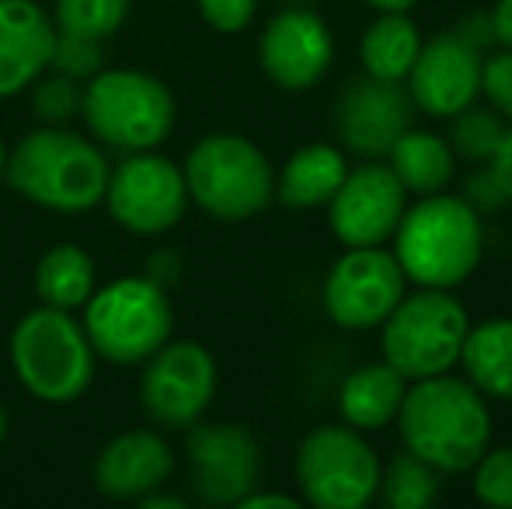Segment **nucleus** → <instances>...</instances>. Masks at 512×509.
<instances>
[{
    "instance_id": "obj_30",
    "label": "nucleus",
    "mask_w": 512,
    "mask_h": 509,
    "mask_svg": "<svg viewBox=\"0 0 512 509\" xmlns=\"http://www.w3.org/2000/svg\"><path fill=\"white\" fill-rule=\"evenodd\" d=\"M105 49L102 39H84L74 32H60L56 28L53 53H49V70L63 77H74V81H91V77L102 70Z\"/></svg>"
},
{
    "instance_id": "obj_23",
    "label": "nucleus",
    "mask_w": 512,
    "mask_h": 509,
    "mask_svg": "<svg viewBox=\"0 0 512 509\" xmlns=\"http://www.w3.org/2000/svg\"><path fill=\"white\" fill-rule=\"evenodd\" d=\"M460 363L467 381L485 398L512 401V318H492L467 328Z\"/></svg>"
},
{
    "instance_id": "obj_1",
    "label": "nucleus",
    "mask_w": 512,
    "mask_h": 509,
    "mask_svg": "<svg viewBox=\"0 0 512 509\" xmlns=\"http://www.w3.org/2000/svg\"><path fill=\"white\" fill-rule=\"evenodd\" d=\"M394 422L405 450L432 464L439 475H464L492 447L488 398L453 374L411 381Z\"/></svg>"
},
{
    "instance_id": "obj_10",
    "label": "nucleus",
    "mask_w": 512,
    "mask_h": 509,
    "mask_svg": "<svg viewBox=\"0 0 512 509\" xmlns=\"http://www.w3.org/2000/svg\"><path fill=\"white\" fill-rule=\"evenodd\" d=\"M102 203L126 231L164 234L189 210V189L175 161L154 150H136L108 171Z\"/></svg>"
},
{
    "instance_id": "obj_39",
    "label": "nucleus",
    "mask_w": 512,
    "mask_h": 509,
    "mask_svg": "<svg viewBox=\"0 0 512 509\" xmlns=\"http://www.w3.org/2000/svg\"><path fill=\"white\" fill-rule=\"evenodd\" d=\"M373 11H411L418 0H366Z\"/></svg>"
},
{
    "instance_id": "obj_35",
    "label": "nucleus",
    "mask_w": 512,
    "mask_h": 509,
    "mask_svg": "<svg viewBox=\"0 0 512 509\" xmlns=\"http://www.w3.org/2000/svg\"><path fill=\"white\" fill-rule=\"evenodd\" d=\"M488 171H492L495 182H499L506 203H512V126H506V133H502L495 154L488 157Z\"/></svg>"
},
{
    "instance_id": "obj_38",
    "label": "nucleus",
    "mask_w": 512,
    "mask_h": 509,
    "mask_svg": "<svg viewBox=\"0 0 512 509\" xmlns=\"http://www.w3.org/2000/svg\"><path fill=\"white\" fill-rule=\"evenodd\" d=\"M143 509H185V499H175V496H157V492H147V496L136 499Z\"/></svg>"
},
{
    "instance_id": "obj_5",
    "label": "nucleus",
    "mask_w": 512,
    "mask_h": 509,
    "mask_svg": "<svg viewBox=\"0 0 512 509\" xmlns=\"http://www.w3.org/2000/svg\"><path fill=\"white\" fill-rule=\"evenodd\" d=\"M189 203L216 220L258 217L276 199V171L262 147L237 133H209L185 157Z\"/></svg>"
},
{
    "instance_id": "obj_26",
    "label": "nucleus",
    "mask_w": 512,
    "mask_h": 509,
    "mask_svg": "<svg viewBox=\"0 0 512 509\" xmlns=\"http://www.w3.org/2000/svg\"><path fill=\"white\" fill-rule=\"evenodd\" d=\"M391 509H425L439 496V471L415 457L411 450L391 457L387 468H380V492Z\"/></svg>"
},
{
    "instance_id": "obj_3",
    "label": "nucleus",
    "mask_w": 512,
    "mask_h": 509,
    "mask_svg": "<svg viewBox=\"0 0 512 509\" xmlns=\"http://www.w3.org/2000/svg\"><path fill=\"white\" fill-rule=\"evenodd\" d=\"M481 252V213L464 196H418L394 231V258L415 286L453 290L478 269Z\"/></svg>"
},
{
    "instance_id": "obj_29",
    "label": "nucleus",
    "mask_w": 512,
    "mask_h": 509,
    "mask_svg": "<svg viewBox=\"0 0 512 509\" xmlns=\"http://www.w3.org/2000/svg\"><path fill=\"white\" fill-rule=\"evenodd\" d=\"M28 88H32V112L39 116L42 126H67L74 116H81L84 88L74 77L53 74L46 81L35 77Z\"/></svg>"
},
{
    "instance_id": "obj_36",
    "label": "nucleus",
    "mask_w": 512,
    "mask_h": 509,
    "mask_svg": "<svg viewBox=\"0 0 512 509\" xmlns=\"http://www.w3.org/2000/svg\"><path fill=\"white\" fill-rule=\"evenodd\" d=\"M300 503L293 496H283V492H258L251 489L248 496L237 503V509H297Z\"/></svg>"
},
{
    "instance_id": "obj_4",
    "label": "nucleus",
    "mask_w": 512,
    "mask_h": 509,
    "mask_svg": "<svg viewBox=\"0 0 512 509\" xmlns=\"http://www.w3.org/2000/svg\"><path fill=\"white\" fill-rule=\"evenodd\" d=\"M11 363L21 387L46 405H70L95 381V346L84 321L60 307H35L14 325Z\"/></svg>"
},
{
    "instance_id": "obj_9",
    "label": "nucleus",
    "mask_w": 512,
    "mask_h": 509,
    "mask_svg": "<svg viewBox=\"0 0 512 509\" xmlns=\"http://www.w3.org/2000/svg\"><path fill=\"white\" fill-rule=\"evenodd\" d=\"M300 496L317 509H363L380 492V457L359 429L317 426L297 450Z\"/></svg>"
},
{
    "instance_id": "obj_16",
    "label": "nucleus",
    "mask_w": 512,
    "mask_h": 509,
    "mask_svg": "<svg viewBox=\"0 0 512 509\" xmlns=\"http://www.w3.org/2000/svg\"><path fill=\"white\" fill-rule=\"evenodd\" d=\"M335 39L321 14L304 4H290L272 14L258 39V63L265 77L286 91H307L328 74Z\"/></svg>"
},
{
    "instance_id": "obj_31",
    "label": "nucleus",
    "mask_w": 512,
    "mask_h": 509,
    "mask_svg": "<svg viewBox=\"0 0 512 509\" xmlns=\"http://www.w3.org/2000/svg\"><path fill=\"white\" fill-rule=\"evenodd\" d=\"M474 496L485 506L512 509V443L509 447H488L474 464Z\"/></svg>"
},
{
    "instance_id": "obj_7",
    "label": "nucleus",
    "mask_w": 512,
    "mask_h": 509,
    "mask_svg": "<svg viewBox=\"0 0 512 509\" xmlns=\"http://www.w3.org/2000/svg\"><path fill=\"white\" fill-rule=\"evenodd\" d=\"M467 328V307L450 290L422 286L405 293L380 325V353L401 377L425 381V377L450 374L460 363Z\"/></svg>"
},
{
    "instance_id": "obj_28",
    "label": "nucleus",
    "mask_w": 512,
    "mask_h": 509,
    "mask_svg": "<svg viewBox=\"0 0 512 509\" xmlns=\"http://www.w3.org/2000/svg\"><path fill=\"white\" fill-rule=\"evenodd\" d=\"M129 14V0H56L53 25L60 32H74L84 39H108L122 28Z\"/></svg>"
},
{
    "instance_id": "obj_18",
    "label": "nucleus",
    "mask_w": 512,
    "mask_h": 509,
    "mask_svg": "<svg viewBox=\"0 0 512 509\" xmlns=\"http://www.w3.org/2000/svg\"><path fill=\"white\" fill-rule=\"evenodd\" d=\"M175 471L168 440L154 429H129L108 440L95 457V489L108 499H140L161 492Z\"/></svg>"
},
{
    "instance_id": "obj_11",
    "label": "nucleus",
    "mask_w": 512,
    "mask_h": 509,
    "mask_svg": "<svg viewBox=\"0 0 512 509\" xmlns=\"http://www.w3.org/2000/svg\"><path fill=\"white\" fill-rule=\"evenodd\" d=\"M140 408L161 429H189L206 415L216 394V360L192 339L164 342L143 360Z\"/></svg>"
},
{
    "instance_id": "obj_42",
    "label": "nucleus",
    "mask_w": 512,
    "mask_h": 509,
    "mask_svg": "<svg viewBox=\"0 0 512 509\" xmlns=\"http://www.w3.org/2000/svg\"><path fill=\"white\" fill-rule=\"evenodd\" d=\"M283 4H317V0H283Z\"/></svg>"
},
{
    "instance_id": "obj_33",
    "label": "nucleus",
    "mask_w": 512,
    "mask_h": 509,
    "mask_svg": "<svg viewBox=\"0 0 512 509\" xmlns=\"http://www.w3.org/2000/svg\"><path fill=\"white\" fill-rule=\"evenodd\" d=\"M196 4L206 25L223 35L244 32L258 11V0H196Z\"/></svg>"
},
{
    "instance_id": "obj_27",
    "label": "nucleus",
    "mask_w": 512,
    "mask_h": 509,
    "mask_svg": "<svg viewBox=\"0 0 512 509\" xmlns=\"http://www.w3.org/2000/svg\"><path fill=\"white\" fill-rule=\"evenodd\" d=\"M502 133H506V119L492 109H474L467 105L464 112L450 116V150L460 161L471 164H488V157L495 154Z\"/></svg>"
},
{
    "instance_id": "obj_22",
    "label": "nucleus",
    "mask_w": 512,
    "mask_h": 509,
    "mask_svg": "<svg viewBox=\"0 0 512 509\" xmlns=\"http://www.w3.org/2000/svg\"><path fill=\"white\" fill-rule=\"evenodd\" d=\"M387 168L394 171L405 192L411 196H436L457 175V154L439 133L429 129H405L391 150H387Z\"/></svg>"
},
{
    "instance_id": "obj_2",
    "label": "nucleus",
    "mask_w": 512,
    "mask_h": 509,
    "mask_svg": "<svg viewBox=\"0 0 512 509\" xmlns=\"http://www.w3.org/2000/svg\"><path fill=\"white\" fill-rule=\"evenodd\" d=\"M105 154L67 126H39L7 150L4 182L28 203L53 213H88L102 206L108 185Z\"/></svg>"
},
{
    "instance_id": "obj_41",
    "label": "nucleus",
    "mask_w": 512,
    "mask_h": 509,
    "mask_svg": "<svg viewBox=\"0 0 512 509\" xmlns=\"http://www.w3.org/2000/svg\"><path fill=\"white\" fill-rule=\"evenodd\" d=\"M4 164H7V147H4V140H0V178H4Z\"/></svg>"
},
{
    "instance_id": "obj_8",
    "label": "nucleus",
    "mask_w": 512,
    "mask_h": 509,
    "mask_svg": "<svg viewBox=\"0 0 512 509\" xmlns=\"http://www.w3.org/2000/svg\"><path fill=\"white\" fill-rule=\"evenodd\" d=\"M175 311L164 286L143 276H122L95 293L84 304V332L95 356L119 367H140L171 339Z\"/></svg>"
},
{
    "instance_id": "obj_20",
    "label": "nucleus",
    "mask_w": 512,
    "mask_h": 509,
    "mask_svg": "<svg viewBox=\"0 0 512 509\" xmlns=\"http://www.w3.org/2000/svg\"><path fill=\"white\" fill-rule=\"evenodd\" d=\"M405 391L408 381L387 360L363 363L338 387V412L359 433H377L398 419Z\"/></svg>"
},
{
    "instance_id": "obj_14",
    "label": "nucleus",
    "mask_w": 512,
    "mask_h": 509,
    "mask_svg": "<svg viewBox=\"0 0 512 509\" xmlns=\"http://www.w3.org/2000/svg\"><path fill=\"white\" fill-rule=\"evenodd\" d=\"M192 485L209 506H237L258 489L262 450L258 440L237 422H196L189 426Z\"/></svg>"
},
{
    "instance_id": "obj_17",
    "label": "nucleus",
    "mask_w": 512,
    "mask_h": 509,
    "mask_svg": "<svg viewBox=\"0 0 512 509\" xmlns=\"http://www.w3.org/2000/svg\"><path fill=\"white\" fill-rule=\"evenodd\" d=\"M415 102L401 81H363L349 84L338 98L335 129L345 150L366 157V161H384L387 150L398 143V136L415 123Z\"/></svg>"
},
{
    "instance_id": "obj_25",
    "label": "nucleus",
    "mask_w": 512,
    "mask_h": 509,
    "mask_svg": "<svg viewBox=\"0 0 512 509\" xmlns=\"http://www.w3.org/2000/svg\"><path fill=\"white\" fill-rule=\"evenodd\" d=\"M35 293L46 307L77 311L95 293V262L81 245H53L35 265Z\"/></svg>"
},
{
    "instance_id": "obj_13",
    "label": "nucleus",
    "mask_w": 512,
    "mask_h": 509,
    "mask_svg": "<svg viewBox=\"0 0 512 509\" xmlns=\"http://www.w3.org/2000/svg\"><path fill=\"white\" fill-rule=\"evenodd\" d=\"M408 210L405 185L380 161L352 168L328 203V224L345 248H377L394 238Z\"/></svg>"
},
{
    "instance_id": "obj_40",
    "label": "nucleus",
    "mask_w": 512,
    "mask_h": 509,
    "mask_svg": "<svg viewBox=\"0 0 512 509\" xmlns=\"http://www.w3.org/2000/svg\"><path fill=\"white\" fill-rule=\"evenodd\" d=\"M4 436H7V412H4V405H0V443H4Z\"/></svg>"
},
{
    "instance_id": "obj_37",
    "label": "nucleus",
    "mask_w": 512,
    "mask_h": 509,
    "mask_svg": "<svg viewBox=\"0 0 512 509\" xmlns=\"http://www.w3.org/2000/svg\"><path fill=\"white\" fill-rule=\"evenodd\" d=\"M488 18H492L495 42H502L506 49H512V0H495Z\"/></svg>"
},
{
    "instance_id": "obj_12",
    "label": "nucleus",
    "mask_w": 512,
    "mask_h": 509,
    "mask_svg": "<svg viewBox=\"0 0 512 509\" xmlns=\"http://www.w3.org/2000/svg\"><path fill=\"white\" fill-rule=\"evenodd\" d=\"M408 293V276L394 252L377 248H345V255L324 279V311L338 328L370 332L384 325L387 314Z\"/></svg>"
},
{
    "instance_id": "obj_34",
    "label": "nucleus",
    "mask_w": 512,
    "mask_h": 509,
    "mask_svg": "<svg viewBox=\"0 0 512 509\" xmlns=\"http://www.w3.org/2000/svg\"><path fill=\"white\" fill-rule=\"evenodd\" d=\"M464 199L474 206L478 213H492V210H502L506 206V196H502L499 182L488 168H478L471 178L464 182Z\"/></svg>"
},
{
    "instance_id": "obj_24",
    "label": "nucleus",
    "mask_w": 512,
    "mask_h": 509,
    "mask_svg": "<svg viewBox=\"0 0 512 509\" xmlns=\"http://www.w3.org/2000/svg\"><path fill=\"white\" fill-rule=\"evenodd\" d=\"M418 49H422V32L408 18V11H377L359 39V60L366 77L405 81Z\"/></svg>"
},
{
    "instance_id": "obj_15",
    "label": "nucleus",
    "mask_w": 512,
    "mask_h": 509,
    "mask_svg": "<svg viewBox=\"0 0 512 509\" xmlns=\"http://www.w3.org/2000/svg\"><path fill=\"white\" fill-rule=\"evenodd\" d=\"M481 60L485 53L457 32L425 39L405 77L415 109L432 119H450L474 105L481 95Z\"/></svg>"
},
{
    "instance_id": "obj_6",
    "label": "nucleus",
    "mask_w": 512,
    "mask_h": 509,
    "mask_svg": "<svg viewBox=\"0 0 512 509\" xmlns=\"http://www.w3.org/2000/svg\"><path fill=\"white\" fill-rule=\"evenodd\" d=\"M81 119L91 136L122 154L154 150L175 126V98L161 77L147 70H98L84 88Z\"/></svg>"
},
{
    "instance_id": "obj_19",
    "label": "nucleus",
    "mask_w": 512,
    "mask_h": 509,
    "mask_svg": "<svg viewBox=\"0 0 512 509\" xmlns=\"http://www.w3.org/2000/svg\"><path fill=\"white\" fill-rule=\"evenodd\" d=\"M56 25L35 0H0V98L21 95L49 70Z\"/></svg>"
},
{
    "instance_id": "obj_21",
    "label": "nucleus",
    "mask_w": 512,
    "mask_h": 509,
    "mask_svg": "<svg viewBox=\"0 0 512 509\" xmlns=\"http://www.w3.org/2000/svg\"><path fill=\"white\" fill-rule=\"evenodd\" d=\"M345 175L349 161L342 150L328 143H307L276 175V199L286 210H321L331 203Z\"/></svg>"
},
{
    "instance_id": "obj_32",
    "label": "nucleus",
    "mask_w": 512,
    "mask_h": 509,
    "mask_svg": "<svg viewBox=\"0 0 512 509\" xmlns=\"http://www.w3.org/2000/svg\"><path fill=\"white\" fill-rule=\"evenodd\" d=\"M481 95L488 98L492 112L512 126V49L502 46L499 53L481 60Z\"/></svg>"
}]
</instances>
